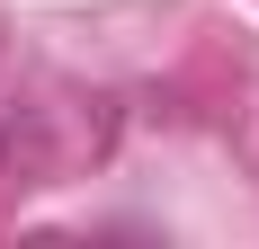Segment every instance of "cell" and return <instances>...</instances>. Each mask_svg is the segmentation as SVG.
Segmentation results:
<instances>
[{"label":"cell","instance_id":"obj_1","mask_svg":"<svg viewBox=\"0 0 259 249\" xmlns=\"http://www.w3.org/2000/svg\"><path fill=\"white\" fill-rule=\"evenodd\" d=\"M45 169H54L45 107H27L18 89H0V178H45Z\"/></svg>","mask_w":259,"mask_h":249}]
</instances>
